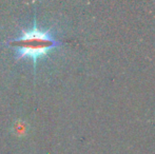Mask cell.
I'll list each match as a JSON object with an SVG mask.
<instances>
[{"mask_svg": "<svg viewBox=\"0 0 155 154\" xmlns=\"http://www.w3.org/2000/svg\"><path fill=\"white\" fill-rule=\"evenodd\" d=\"M10 43L18 48L17 59H21L23 57L31 58L34 62V69H36L37 60L47 57L51 50L59 45V41L54 38L50 30L41 31L38 29L36 20L32 30H22L21 35L11 40Z\"/></svg>", "mask_w": 155, "mask_h": 154, "instance_id": "6da1fadb", "label": "cell"}, {"mask_svg": "<svg viewBox=\"0 0 155 154\" xmlns=\"http://www.w3.org/2000/svg\"><path fill=\"white\" fill-rule=\"evenodd\" d=\"M15 131H16V133H18V134H25V129L27 128L25 127V126L22 125V123H16L15 125Z\"/></svg>", "mask_w": 155, "mask_h": 154, "instance_id": "7a4b0ae2", "label": "cell"}]
</instances>
